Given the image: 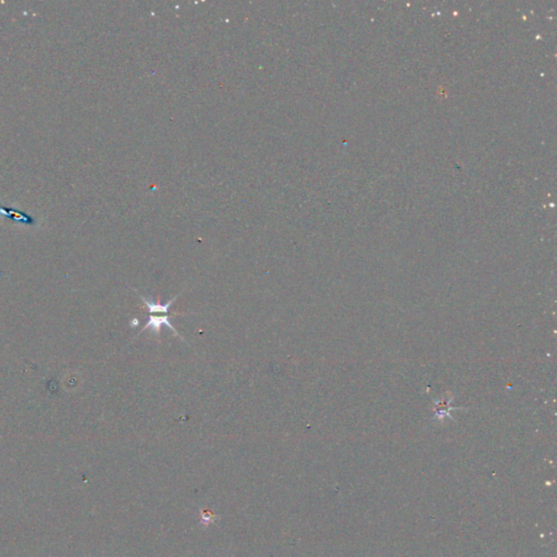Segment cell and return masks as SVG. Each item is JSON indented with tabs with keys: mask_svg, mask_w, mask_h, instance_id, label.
<instances>
[{
	"mask_svg": "<svg viewBox=\"0 0 557 557\" xmlns=\"http://www.w3.org/2000/svg\"><path fill=\"white\" fill-rule=\"evenodd\" d=\"M178 296H175L174 298H172L170 302H168L166 305H161V304H156L153 303L152 300L146 298L144 296L141 295V298L143 299V302L147 305L148 307V310L149 312L151 313L150 317H149V321L147 322V325H146L143 329L142 331L139 333H142L144 331H146V330H151L152 332L155 333H159L160 331V328L161 326L166 325L168 328H169L170 330H172V331L177 334V335H180L178 333L177 330L174 329V327L172 326V324L170 322V316H169V311H170V307L171 305L174 303L175 298H177Z\"/></svg>",
	"mask_w": 557,
	"mask_h": 557,
	"instance_id": "cell-1",
	"label": "cell"
},
{
	"mask_svg": "<svg viewBox=\"0 0 557 557\" xmlns=\"http://www.w3.org/2000/svg\"><path fill=\"white\" fill-rule=\"evenodd\" d=\"M0 212H3L4 215L9 216V217L12 218V219L18 220V221H23V222H25V223H33V219H32L31 217L25 216L24 214H22V212H19V211L13 210L12 208L0 207Z\"/></svg>",
	"mask_w": 557,
	"mask_h": 557,
	"instance_id": "cell-2",
	"label": "cell"
}]
</instances>
